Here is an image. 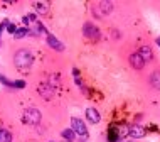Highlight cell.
<instances>
[{
  "instance_id": "6da1fadb",
  "label": "cell",
  "mask_w": 160,
  "mask_h": 142,
  "mask_svg": "<svg viewBox=\"0 0 160 142\" xmlns=\"http://www.w3.org/2000/svg\"><path fill=\"white\" fill-rule=\"evenodd\" d=\"M14 61H15V66L19 68L20 71H25V70H29V68L32 66L34 59H32V54L29 53L27 49H20V51H17Z\"/></svg>"
},
{
  "instance_id": "7a4b0ae2",
  "label": "cell",
  "mask_w": 160,
  "mask_h": 142,
  "mask_svg": "<svg viewBox=\"0 0 160 142\" xmlns=\"http://www.w3.org/2000/svg\"><path fill=\"white\" fill-rule=\"evenodd\" d=\"M24 122L29 125H37L41 122V112L37 108H27L24 112Z\"/></svg>"
},
{
  "instance_id": "3957f363",
  "label": "cell",
  "mask_w": 160,
  "mask_h": 142,
  "mask_svg": "<svg viewBox=\"0 0 160 142\" xmlns=\"http://www.w3.org/2000/svg\"><path fill=\"white\" fill-rule=\"evenodd\" d=\"M71 127H72V130H74V134L76 135H81V137H86L88 135V129H86L84 125V122L81 118H71Z\"/></svg>"
},
{
  "instance_id": "277c9868",
  "label": "cell",
  "mask_w": 160,
  "mask_h": 142,
  "mask_svg": "<svg viewBox=\"0 0 160 142\" xmlns=\"http://www.w3.org/2000/svg\"><path fill=\"white\" fill-rule=\"evenodd\" d=\"M83 31H84V36L88 37V39H93V41H98V39H99V31H98L96 25H93V24H84Z\"/></svg>"
},
{
  "instance_id": "5b68a950",
  "label": "cell",
  "mask_w": 160,
  "mask_h": 142,
  "mask_svg": "<svg viewBox=\"0 0 160 142\" xmlns=\"http://www.w3.org/2000/svg\"><path fill=\"white\" fill-rule=\"evenodd\" d=\"M130 64H132L135 70H142V68L145 66V61L140 56V53H133L132 56H130Z\"/></svg>"
},
{
  "instance_id": "8992f818",
  "label": "cell",
  "mask_w": 160,
  "mask_h": 142,
  "mask_svg": "<svg viewBox=\"0 0 160 142\" xmlns=\"http://www.w3.org/2000/svg\"><path fill=\"white\" fill-rule=\"evenodd\" d=\"M39 93H41L42 97L46 98V100L52 98V95H54V88H52V85H49V83L41 85V87H39Z\"/></svg>"
},
{
  "instance_id": "52a82bcc",
  "label": "cell",
  "mask_w": 160,
  "mask_h": 142,
  "mask_svg": "<svg viewBox=\"0 0 160 142\" xmlns=\"http://www.w3.org/2000/svg\"><path fill=\"white\" fill-rule=\"evenodd\" d=\"M86 118H88L91 124H98L99 120H101V117H99V113H98V110L93 108V107L86 108Z\"/></svg>"
},
{
  "instance_id": "ba28073f",
  "label": "cell",
  "mask_w": 160,
  "mask_h": 142,
  "mask_svg": "<svg viewBox=\"0 0 160 142\" xmlns=\"http://www.w3.org/2000/svg\"><path fill=\"white\" fill-rule=\"evenodd\" d=\"M47 44L52 47V49H56V51H64V44H62V42H59L52 34H47Z\"/></svg>"
},
{
  "instance_id": "9c48e42d",
  "label": "cell",
  "mask_w": 160,
  "mask_h": 142,
  "mask_svg": "<svg viewBox=\"0 0 160 142\" xmlns=\"http://www.w3.org/2000/svg\"><path fill=\"white\" fill-rule=\"evenodd\" d=\"M138 53H140V56L143 58L145 63L147 61H152V59H153V53H152V49H150V46H142Z\"/></svg>"
},
{
  "instance_id": "30bf717a",
  "label": "cell",
  "mask_w": 160,
  "mask_h": 142,
  "mask_svg": "<svg viewBox=\"0 0 160 142\" xmlns=\"http://www.w3.org/2000/svg\"><path fill=\"white\" fill-rule=\"evenodd\" d=\"M130 135L135 137V139H140V137L145 135V129L140 125H133V127H130Z\"/></svg>"
},
{
  "instance_id": "8fae6325",
  "label": "cell",
  "mask_w": 160,
  "mask_h": 142,
  "mask_svg": "<svg viewBox=\"0 0 160 142\" xmlns=\"http://www.w3.org/2000/svg\"><path fill=\"white\" fill-rule=\"evenodd\" d=\"M150 83H152L153 88L160 90V71H155L152 76H150Z\"/></svg>"
},
{
  "instance_id": "7c38bea8",
  "label": "cell",
  "mask_w": 160,
  "mask_h": 142,
  "mask_svg": "<svg viewBox=\"0 0 160 142\" xmlns=\"http://www.w3.org/2000/svg\"><path fill=\"white\" fill-rule=\"evenodd\" d=\"M0 142H12V134L5 129H0Z\"/></svg>"
},
{
  "instance_id": "4fadbf2b",
  "label": "cell",
  "mask_w": 160,
  "mask_h": 142,
  "mask_svg": "<svg viewBox=\"0 0 160 142\" xmlns=\"http://www.w3.org/2000/svg\"><path fill=\"white\" fill-rule=\"evenodd\" d=\"M61 135H62L66 140H69V142H71V140L76 137V134H74V130H72V129H66V130H62Z\"/></svg>"
},
{
  "instance_id": "5bb4252c",
  "label": "cell",
  "mask_w": 160,
  "mask_h": 142,
  "mask_svg": "<svg viewBox=\"0 0 160 142\" xmlns=\"http://www.w3.org/2000/svg\"><path fill=\"white\" fill-rule=\"evenodd\" d=\"M34 8H36L39 14H47V10H49V7H47L46 3H41V2H36V3H34Z\"/></svg>"
},
{
  "instance_id": "9a60e30c",
  "label": "cell",
  "mask_w": 160,
  "mask_h": 142,
  "mask_svg": "<svg viewBox=\"0 0 160 142\" xmlns=\"http://www.w3.org/2000/svg\"><path fill=\"white\" fill-rule=\"evenodd\" d=\"M27 34H31V31H29L27 27H22V29H17V32L14 34V37H15V39H20V37L27 36Z\"/></svg>"
},
{
  "instance_id": "2e32d148",
  "label": "cell",
  "mask_w": 160,
  "mask_h": 142,
  "mask_svg": "<svg viewBox=\"0 0 160 142\" xmlns=\"http://www.w3.org/2000/svg\"><path fill=\"white\" fill-rule=\"evenodd\" d=\"M99 8L103 10V14H110L111 8H113V5H111L110 2H101V3H99Z\"/></svg>"
},
{
  "instance_id": "e0dca14e",
  "label": "cell",
  "mask_w": 160,
  "mask_h": 142,
  "mask_svg": "<svg viewBox=\"0 0 160 142\" xmlns=\"http://www.w3.org/2000/svg\"><path fill=\"white\" fill-rule=\"evenodd\" d=\"M44 32H46L44 25H42L41 22H36V31H34V34H44Z\"/></svg>"
},
{
  "instance_id": "ac0fdd59",
  "label": "cell",
  "mask_w": 160,
  "mask_h": 142,
  "mask_svg": "<svg viewBox=\"0 0 160 142\" xmlns=\"http://www.w3.org/2000/svg\"><path fill=\"white\" fill-rule=\"evenodd\" d=\"M0 81H2L3 85H7V87H14V81H8L5 76H2V75H0Z\"/></svg>"
},
{
  "instance_id": "d6986e66",
  "label": "cell",
  "mask_w": 160,
  "mask_h": 142,
  "mask_svg": "<svg viewBox=\"0 0 160 142\" xmlns=\"http://www.w3.org/2000/svg\"><path fill=\"white\" fill-rule=\"evenodd\" d=\"M14 87H15V88H24V87H25V81H22V80L14 81Z\"/></svg>"
},
{
  "instance_id": "ffe728a7",
  "label": "cell",
  "mask_w": 160,
  "mask_h": 142,
  "mask_svg": "<svg viewBox=\"0 0 160 142\" xmlns=\"http://www.w3.org/2000/svg\"><path fill=\"white\" fill-rule=\"evenodd\" d=\"M7 31L10 32V34H15L17 32V29H15V25L14 24H8V27H7Z\"/></svg>"
},
{
  "instance_id": "44dd1931",
  "label": "cell",
  "mask_w": 160,
  "mask_h": 142,
  "mask_svg": "<svg viewBox=\"0 0 160 142\" xmlns=\"http://www.w3.org/2000/svg\"><path fill=\"white\" fill-rule=\"evenodd\" d=\"M157 44H158V47H160V37H157Z\"/></svg>"
},
{
  "instance_id": "7402d4cb",
  "label": "cell",
  "mask_w": 160,
  "mask_h": 142,
  "mask_svg": "<svg viewBox=\"0 0 160 142\" xmlns=\"http://www.w3.org/2000/svg\"><path fill=\"white\" fill-rule=\"evenodd\" d=\"M123 142H135V140H123Z\"/></svg>"
},
{
  "instance_id": "603a6c76",
  "label": "cell",
  "mask_w": 160,
  "mask_h": 142,
  "mask_svg": "<svg viewBox=\"0 0 160 142\" xmlns=\"http://www.w3.org/2000/svg\"><path fill=\"white\" fill-rule=\"evenodd\" d=\"M66 142H69V140H66Z\"/></svg>"
}]
</instances>
